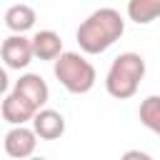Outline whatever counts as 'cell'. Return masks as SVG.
Here are the masks:
<instances>
[{
	"label": "cell",
	"instance_id": "obj_2",
	"mask_svg": "<svg viewBox=\"0 0 160 160\" xmlns=\"http://www.w3.org/2000/svg\"><path fill=\"white\" fill-rule=\"evenodd\" d=\"M142 78H145V60H142V55H138V52H120L112 60V65H110V70L105 75V90L112 98H118V100H128V98H132L138 92Z\"/></svg>",
	"mask_w": 160,
	"mask_h": 160
},
{
	"label": "cell",
	"instance_id": "obj_9",
	"mask_svg": "<svg viewBox=\"0 0 160 160\" xmlns=\"http://www.w3.org/2000/svg\"><path fill=\"white\" fill-rule=\"evenodd\" d=\"M32 50L38 60H58L62 55V40L55 30H38L32 35Z\"/></svg>",
	"mask_w": 160,
	"mask_h": 160
},
{
	"label": "cell",
	"instance_id": "obj_8",
	"mask_svg": "<svg viewBox=\"0 0 160 160\" xmlns=\"http://www.w3.org/2000/svg\"><path fill=\"white\" fill-rule=\"evenodd\" d=\"M15 92H20L25 100H30L38 110L48 102V98H50V88H48V82L40 78V75H35V72H25V75H20V80L15 82V88H12Z\"/></svg>",
	"mask_w": 160,
	"mask_h": 160
},
{
	"label": "cell",
	"instance_id": "obj_6",
	"mask_svg": "<svg viewBox=\"0 0 160 160\" xmlns=\"http://www.w3.org/2000/svg\"><path fill=\"white\" fill-rule=\"evenodd\" d=\"M30 122L40 140H58L65 132V118H62V112H58L52 108H40Z\"/></svg>",
	"mask_w": 160,
	"mask_h": 160
},
{
	"label": "cell",
	"instance_id": "obj_12",
	"mask_svg": "<svg viewBox=\"0 0 160 160\" xmlns=\"http://www.w3.org/2000/svg\"><path fill=\"white\" fill-rule=\"evenodd\" d=\"M140 122L148 128V130H152V132H158L160 135V95H150V98H145L142 102H140Z\"/></svg>",
	"mask_w": 160,
	"mask_h": 160
},
{
	"label": "cell",
	"instance_id": "obj_13",
	"mask_svg": "<svg viewBox=\"0 0 160 160\" xmlns=\"http://www.w3.org/2000/svg\"><path fill=\"white\" fill-rule=\"evenodd\" d=\"M120 160H152V158L148 152H142V150H128V152H122Z\"/></svg>",
	"mask_w": 160,
	"mask_h": 160
},
{
	"label": "cell",
	"instance_id": "obj_10",
	"mask_svg": "<svg viewBox=\"0 0 160 160\" xmlns=\"http://www.w3.org/2000/svg\"><path fill=\"white\" fill-rule=\"evenodd\" d=\"M35 10L30 8V5H25V2H18V5H10L8 10H5V25H8V30L10 32H25V30H30L32 25H35Z\"/></svg>",
	"mask_w": 160,
	"mask_h": 160
},
{
	"label": "cell",
	"instance_id": "obj_1",
	"mask_svg": "<svg viewBox=\"0 0 160 160\" xmlns=\"http://www.w3.org/2000/svg\"><path fill=\"white\" fill-rule=\"evenodd\" d=\"M122 32H125V20H122V15H120L115 8H100V10L90 12V15L80 22L75 38H78V45H80L82 52H88V55H100V52H105L110 45H115Z\"/></svg>",
	"mask_w": 160,
	"mask_h": 160
},
{
	"label": "cell",
	"instance_id": "obj_7",
	"mask_svg": "<svg viewBox=\"0 0 160 160\" xmlns=\"http://www.w3.org/2000/svg\"><path fill=\"white\" fill-rule=\"evenodd\" d=\"M35 112H38V108L15 90L8 92L5 100H2V120L10 122V125H25L28 120L35 118Z\"/></svg>",
	"mask_w": 160,
	"mask_h": 160
},
{
	"label": "cell",
	"instance_id": "obj_5",
	"mask_svg": "<svg viewBox=\"0 0 160 160\" xmlns=\"http://www.w3.org/2000/svg\"><path fill=\"white\" fill-rule=\"evenodd\" d=\"M38 148V132L32 128H25V125H12L8 132H5V152L15 160H28L32 158Z\"/></svg>",
	"mask_w": 160,
	"mask_h": 160
},
{
	"label": "cell",
	"instance_id": "obj_3",
	"mask_svg": "<svg viewBox=\"0 0 160 160\" xmlns=\"http://www.w3.org/2000/svg\"><path fill=\"white\" fill-rule=\"evenodd\" d=\"M52 72L60 80V85L72 95H85L92 90L98 72L90 60H85L80 52H62L58 60H52Z\"/></svg>",
	"mask_w": 160,
	"mask_h": 160
},
{
	"label": "cell",
	"instance_id": "obj_11",
	"mask_svg": "<svg viewBox=\"0 0 160 160\" xmlns=\"http://www.w3.org/2000/svg\"><path fill=\"white\" fill-rule=\"evenodd\" d=\"M128 18L138 25H148L160 18V0H128Z\"/></svg>",
	"mask_w": 160,
	"mask_h": 160
},
{
	"label": "cell",
	"instance_id": "obj_14",
	"mask_svg": "<svg viewBox=\"0 0 160 160\" xmlns=\"http://www.w3.org/2000/svg\"><path fill=\"white\" fill-rule=\"evenodd\" d=\"M28 160H45V158H28Z\"/></svg>",
	"mask_w": 160,
	"mask_h": 160
},
{
	"label": "cell",
	"instance_id": "obj_4",
	"mask_svg": "<svg viewBox=\"0 0 160 160\" xmlns=\"http://www.w3.org/2000/svg\"><path fill=\"white\" fill-rule=\"evenodd\" d=\"M2 62L10 70H22L32 62L35 50H32V38H25L20 32H12L2 40Z\"/></svg>",
	"mask_w": 160,
	"mask_h": 160
}]
</instances>
